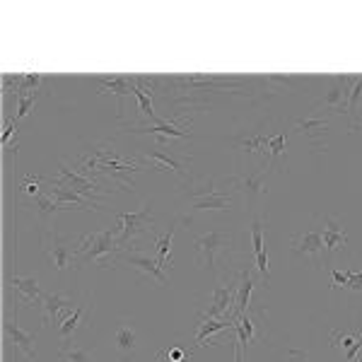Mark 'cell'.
<instances>
[{
    "mask_svg": "<svg viewBox=\"0 0 362 362\" xmlns=\"http://www.w3.org/2000/svg\"><path fill=\"white\" fill-rule=\"evenodd\" d=\"M237 145L244 150V153H259L261 160L268 162V138L261 136V133H256V136H251V138L237 140Z\"/></svg>",
    "mask_w": 362,
    "mask_h": 362,
    "instance_id": "obj_33",
    "label": "cell"
},
{
    "mask_svg": "<svg viewBox=\"0 0 362 362\" xmlns=\"http://www.w3.org/2000/svg\"><path fill=\"white\" fill-rule=\"evenodd\" d=\"M326 227L321 232V239H324V256H326V266L331 268V259H334L336 251H341L348 244V232L343 230V225L338 223L334 215H326Z\"/></svg>",
    "mask_w": 362,
    "mask_h": 362,
    "instance_id": "obj_12",
    "label": "cell"
},
{
    "mask_svg": "<svg viewBox=\"0 0 362 362\" xmlns=\"http://www.w3.org/2000/svg\"><path fill=\"white\" fill-rule=\"evenodd\" d=\"M32 206H34V210H37L39 215H42V218H51V215L58 213V210H63V206L56 201L54 196H44V194L34 196L32 198Z\"/></svg>",
    "mask_w": 362,
    "mask_h": 362,
    "instance_id": "obj_34",
    "label": "cell"
},
{
    "mask_svg": "<svg viewBox=\"0 0 362 362\" xmlns=\"http://www.w3.org/2000/svg\"><path fill=\"white\" fill-rule=\"evenodd\" d=\"M362 97V78H355V85L353 90H350V97H348V116H350V131H358V128L362 126V119L358 114V102Z\"/></svg>",
    "mask_w": 362,
    "mask_h": 362,
    "instance_id": "obj_32",
    "label": "cell"
},
{
    "mask_svg": "<svg viewBox=\"0 0 362 362\" xmlns=\"http://www.w3.org/2000/svg\"><path fill=\"white\" fill-rule=\"evenodd\" d=\"M290 247H293L295 256H309L319 264V256L324 254V239H321L319 230H307L290 239Z\"/></svg>",
    "mask_w": 362,
    "mask_h": 362,
    "instance_id": "obj_17",
    "label": "cell"
},
{
    "mask_svg": "<svg viewBox=\"0 0 362 362\" xmlns=\"http://www.w3.org/2000/svg\"><path fill=\"white\" fill-rule=\"evenodd\" d=\"M116 220L121 225V235H119V249H126L128 242H136L140 235H155L153 227V206L145 203L143 208L136 213H116Z\"/></svg>",
    "mask_w": 362,
    "mask_h": 362,
    "instance_id": "obj_3",
    "label": "cell"
},
{
    "mask_svg": "<svg viewBox=\"0 0 362 362\" xmlns=\"http://www.w3.org/2000/svg\"><path fill=\"white\" fill-rule=\"evenodd\" d=\"M58 360L61 362H95V353L87 350L85 346H80V343L70 341V343H63L61 353H58Z\"/></svg>",
    "mask_w": 362,
    "mask_h": 362,
    "instance_id": "obj_29",
    "label": "cell"
},
{
    "mask_svg": "<svg viewBox=\"0 0 362 362\" xmlns=\"http://www.w3.org/2000/svg\"><path fill=\"white\" fill-rule=\"evenodd\" d=\"M331 271V290H350V293H362V273H341L336 268Z\"/></svg>",
    "mask_w": 362,
    "mask_h": 362,
    "instance_id": "obj_27",
    "label": "cell"
},
{
    "mask_svg": "<svg viewBox=\"0 0 362 362\" xmlns=\"http://www.w3.org/2000/svg\"><path fill=\"white\" fill-rule=\"evenodd\" d=\"M194 353H186L181 346H172L157 355V362H189Z\"/></svg>",
    "mask_w": 362,
    "mask_h": 362,
    "instance_id": "obj_36",
    "label": "cell"
},
{
    "mask_svg": "<svg viewBox=\"0 0 362 362\" xmlns=\"http://www.w3.org/2000/svg\"><path fill=\"white\" fill-rule=\"evenodd\" d=\"M235 362H244V350L239 348V343H235Z\"/></svg>",
    "mask_w": 362,
    "mask_h": 362,
    "instance_id": "obj_38",
    "label": "cell"
},
{
    "mask_svg": "<svg viewBox=\"0 0 362 362\" xmlns=\"http://www.w3.org/2000/svg\"><path fill=\"white\" fill-rule=\"evenodd\" d=\"M5 336L13 343L17 350H22L27 360L37 362V334H25V331L17 326V321H5Z\"/></svg>",
    "mask_w": 362,
    "mask_h": 362,
    "instance_id": "obj_19",
    "label": "cell"
},
{
    "mask_svg": "<svg viewBox=\"0 0 362 362\" xmlns=\"http://www.w3.org/2000/svg\"><path fill=\"white\" fill-rule=\"evenodd\" d=\"M114 346H116V353L121 355L124 360L133 358L138 353V326L136 321L131 319H121L119 326L114 331Z\"/></svg>",
    "mask_w": 362,
    "mask_h": 362,
    "instance_id": "obj_15",
    "label": "cell"
},
{
    "mask_svg": "<svg viewBox=\"0 0 362 362\" xmlns=\"http://www.w3.org/2000/svg\"><path fill=\"white\" fill-rule=\"evenodd\" d=\"M297 131L305 133L314 145H319V138H324V133L329 131V119H321L319 114L307 116V119L297 121Z\"/></svg>",
    "mask_w": 362,
    "mask_h": 362,
    "instance_id": "obj_26",
    "label": "cell"
},
{
    "mask_svg": "<svg viewBox=\"0 0 362 362\" xmlns=\"http://www.w3.org/2000/svg\"><path fill=\"white\" fill-rule=\"evenodd\" d=\"M230 244V235L223 230H208L203 235H198L194 239V247H196V259L198 266L208 273H215V261H218V254L223 249H227Z\"/></svg>",
    "mask_w": 362,
    "mask_h": 362,
    "instance_id": "obj_7",
    "label": "cell"
},
{
    "mask_svg": "<svg viewBox=\"0 0 362 362\" xmlns=\"http://www.w3.org/2000/svg\"><path fill=\"white\" fill-rule=\"evenodd\" d=\"M42 247L44 254L51 264L56 266V271H66L68 266L75 264V256H78V244H73L70 239L61 237L58 230H49L42 235Z\"/></svg>",
    "mask_w": 362,
    "mask_h": 362,
    "instance_id": "obj_8",
    "label": "cell"
},
{
    "mask_svg": "<svg viewBox=\"0 0 362 362\" xmlns=\"http://www.w3.org/2000/svg\"><path fill=\"white\" fill-rule=\"evenodd\" d=\"M119 235H121V225L83 237L78 242V256H75L73 268H83L87 264H99L109 268L116 251H119Z\"/></svg>",
    "mask_w": 362,
    "mask_h": 362,
    "instance_id": "obj_1",
    "label": "cell"
},
{
    "mask_svg": "<svg viewBox=\"0 0 362 362\" xmlns=\"http://www.w3.org/2000/svg\"><path fill=\"white\" fill-rule=\"evenodd\" d=\"M256 290V276H254V268L251 264H247V268L242 271V276L237 280V302H235V312H232V319H239L242 314L249 312L251 307V295Z\"/></svg>",
    "mask_w": 362,
    "mask_h": 362,
    "instance_id": "obj_18",
    "label": "cell"
},
{
    "mask_svg": "<svg viewBox=\"0 0 362 362\" xmlns=\"http://www.w3.org/2000/svg\"><path fill=\"white\" fill-rule=\"evenodd\" d=\"M39 309H42V324L46 326L51 319L58 317V312H70L73 309V300L61 293H44L42 302H39Z\"/></svg>",
    "mask_w": 362,
    "mask_h": 362,
    "instance_id": "obj_21",
    "label": "cell"
},
{
    "mask_svg": "<svg viewBox=\"0 0 362 362\" xmlns=\"http://www.w3.org/2000/svg\"><path fill=\"white\" fill-rule=\"evenodd\" d=\"M42 181H44V177H27V179H25V184H22L20 189L25 191L27 196H32V198H34V196L42 194V191H39V184H42Z\"/></svg>",
    "mask_w": 362,
    "mask_h": 362,
    "instance_id": "obj_37",
    "label": "cell"
},
{
    "mask_svg": "<svg viewBox=\"0 0 362 362\" xmlns=\"http://www.w3.org/2000/svg\"><path fill=\"white\" fill-rule=\"evenodd\" d=\"M112 266L114 268H128V271H133L138 278L155 280V283L162 285V288H167V285H169V278H167L165 268L157 264V259H153V256H148V254H143V251L119 249V251H116V256L112 259Z\"/></svg>",
    "mask_w": 362,
    "mask_h": 362,
    "instance_id": "obj_2",
    "label": "cell"
},
{
    "mask_svg": "<svg viewBox=\"0 0 362 362\" xmlns=\"http://www.w3.org/2000/svg\"><path fill=\"white\" fill-rule=\"evenodd\" d=\"M10 283L15 285V290L22 295V302L29 307H39V302H42V285H39L37 278H22V276H13L10 278Z\"/></svg>",
    "mask_w": 362,
    "mask_h": 362,
    "instance_id": "obj_23",
    "label": "cell"
},
{
    "mask_svg": "<svg viewBox=\"0 0 362 362\" xmlns=\"http://www.w3.org/2000/svg\"><path fill=\"white\" fill-rule=\"evenodd\" d=\"M184 198L191 201V213H203V210H230L232 198L220 194L215 189V181L208 179L198 186H189L184 189Z\"/></svg>",
    "mask_w": 362,
    "mask_h": 362,
    "instance_id": "obj_4",
    "label": "cell"
},
{
    "mask_svg": "<svg viewBox=\"0 0 362 362\" xmlns=\"http://www.w3.org/2000/svg\"><path fill=\"white\" fill-rule=\"evenodd\" d=\"M44 92H27V95H20L17 97V114L13 116V121L17 124L20 119H25V116L32 112V107L39 102V97H42Z\"/></svg>",
    "mask_w": 362,
    "mask_h": 362,
    "instance_id": "obj_35",
    "label": "cell"
},
{
    "mask_svg": "<svg viewBox=\"0 0 362 362\" xmlns=\"http://www.w3.org/2000/svg\"><path fill=\"white\" fill-rule=\"evenodd\" d=\"M54 186V191H51V196L56 198L58 203L63 206V210H70V206H78V210H102V206L95 201H90V198H85L83 194H78V191L73 189H66V186Z\"/></svg>",
    "mask_w": 362,
    "mask_h": 362,
    "instance_id": "obj_20",
    "label": "cell"
},
{
    "mask_svg": "<svg viewBox=\"0 0 362 362\" xmlns=\"http://www.w3.org/2000/svg\"><path fill=\"white\" fill-rule=\"evenodd\" d=\"M128 133H153V136H160L157 143L160 145H172V138H189L191 131L189 126H179V124H169V121L162 119L157 126H126Z\"/></svg>",
    "mask_w": 362,
    "mask_h": 362,
    "instance_id": "obj_16",
    "label": "cell"
},
{
    "mask_svg": "<svg viewBox=\"0 0 362 362\" xmlns=\"http://www.w3.org/2000/svg\"><path fill=\"white\" fill-rule=\"evenodd\" d=\"M237 302V280H232L230 285L218 283L208 300V307L198 309V321L203 319H232ZM235 321V319H232Z\"/></svg>",
    "mask_w": 362,
    "mask_h": 362,
    "instance_id": "obj_6",
    "label": "cell"
},
{
    "mask_svg": "<svg viewBox=\"0 0 362 362\" xmlns=\"http://www.w3.org/2000/svg\"><path fill=\"white\" fill-rule=\"evenodd\" d=\"M285 145H288V133H278V136L268 138V162L273 169L283 167L285 160Z\"/></svg>",
    "mask_w": 362,
    "mask_h": 362,
    "instance_id": "obj_31",
    "label": "cell"
},
{
    "mask_svg": "<svg viewBox=\"0 0 362 362\" xmlns=\"http://www.w3.org/2000/svg\"><path fill=\"white\" fill-rule=\"evenodd\" d=\"M264 181H266L264 162H259L256 167H251V172H237L230 177V184H232V189H235V194L242 196L249 208H254L256 201L266 196Z\"/></svg>",
    "mask_w": 362,
    "mask_h": 362,
    "instance_id": "obj_5",
    "label": "cell"
},
{
    "mask_svg": "<svg viewBox=\"0 0 362 362\" xmlns=\"http://www.w3.org/2000/svg\"><path fill=\"white\" fill-rule=\"evenodd\" d=\"M58 172H61V174H58V179H51V184L66 186V189L78 191V194H83L85 198H90V201H95L99 194H107V191H109V189H104L102 184H97V181L87 179V177H80L78 172H73V169L66 167L63 162L58 165Z\"/></svg>",
    "mask_w": 362,
    "mask_h": 362,
    "instance_id": "obj_11",
    "label": "cell"
},
{
    "mask_svg": "<svg viewBox=\"0 0 362 362\" xmlns=\"http://www.w3.org/2000/svg\"><path fill=\"white\" fill-rule=\"evenodd\" d=\"M232 329L237 331V343H239V348L242 350H247L249 343H254V338H256V321L254 317L247 312V314H242L237 321H235V326Z\"/></svg>",
    "mask_w": 362,
    "mask_h": 362,
    "instance_id": "obj_28",
    "label": "cell"
},
{
    "mask_svg": "<svg viewBox=\"0 0 362 362\" xmlns=\"http://www.w3.org/2000/svg\"><path fill=\"white\" fill-rule=\"evenodd\" d=\"M235 326V321L232 319H203V321H198L196 324V348H203L206 346V341H210V336L213 334H220V331H225V329H232Z\"/></svg>",
    "mask_w": 362,
    "mask_h": 362,
    "instance_id": "obj_24",
    "label": "cell"
},
{
    "mask_svg": "<svg viewBox=\"0 0 362 362\" xmlns=\"http://www.w3.org/2000/svg\"><path fill=\"white\" fill-rule=\"evenodd\" d=\"M92 309H95V295L87 293L83 305L75 309V312H70L68 317L61 321V326H58V336H61V341H63V343H70V341H73V336H75V331L80 329V324H83V321H90Z\"/></svg>",
    "mask_w": 362,
    "mask_h": 362,
    "instance_id": "obj_13",
    "label": "cell"
},
{
    "mask_svg": "<svg viewBox=\"0 0 362 362\" xmlns=\"http://www.w3.org/2000/svg\"><path fill=\"white\" fill-rule=\"evenodd\" d=\"M264 232H266V218H264V215H259V218H254V223H251V244H254L256 268H259L261 278H264L266 283H271V268H268V254H266Z\"/></svg>",
    "mask_w": 362,
    "mask_h": 362,
    "instance_id": "obj_14",
    "label": "cell"
},
{
    "mask_svg": "<svg viewBox=\"0 0 362 362\" xmlns=\"http://www.w3.org/2000/svg\"><path fill=\"white\" fill-rule=\"evenodd\" d=\"M133 78H124V75H114V78H102L99 80V95H116L119 99V116H124V97L131 92Z\"/></svg>",
    "mask_w": 362,
    "mask_h": 362,
    "instance_id": "obj_22",
    "label": "cell"
},
{
    "mask_svg": "<svg viewBox=\"0 0 362 362\" xmlns=\"http://www.w3.org/2000/svg\"><path fill=\"white\" fill-rule=\"evenodd\" d=\"M331 341H334L336 348L346 350L348 362H362V334H338V331H334Z\"/></svg>",
    "mask_w": 362,
    "mask_h": 362,
    "instance_id": "obj_25",
    "label": "cell"
},
{
    "mask_svg": "<svg viewBox=\"0 0 362 362\" xmlns=\"http://www.w3.org/2000/svg\"><path fill=\"white\" fill-rule=\"evenodd\" d=\"M353 85H355V75H336V78H329V87L319 97V102L314 104V112L317 109H326V112H334V114L346 112Z\"/></svg>",
    "mask_w": 362,
    "mask_h": 362,
    "instance_id": "obj_9",
    "label": "cell"
},
{
    "mask_svg": "<svg viewBox=\"0 0 362 362\" xmlns=\"http://www.w3.org/2000/svg\"><path fill=\"white\" fill-rule=\"evenodd\" d=\"M143 162H153L157 169H167V172H177L181 177H189V162L191 157L179 153V148H172V145H160L157 143L155 148H150L148 153L143 155Z\"/></svg>",
    "mask_w": 362,
    "mask_h": 362,
    "instance_id": "obj_10",
    "label": "cell"
},
{
    "mask_svg": "<svg viewBox=\"0 0 362 362\" xmlns=\"http://www.w3.org/2000/svg\"><path fill=\"white\" fill-rule=\"evenodd\" d=\"M177 227L179 223H174L172 227H169V232L165 237H157L155 247H157V264H160L162 268H167V264L172 266L174 259H172V242H174V235H177Z\"/></svg>",
    "mask_w": 362,
    "mask_h": 362,
    "instance_id": "obj_30",
    "label": "cell"
}]
</instances>
